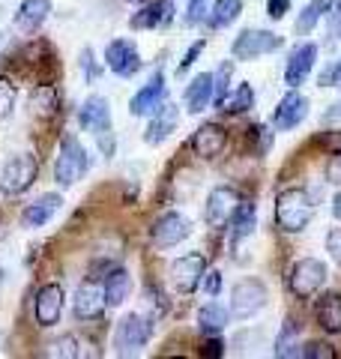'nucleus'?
Here are the masks:
<instances>
[{"instance_id":"obj_32","label":"nucleus","mask_w":341,"mask_h":359,"mask_svg":"<svg viewBox=\"0 0 341 359\" xmlns=\"http://www.w3.org/2000/svg\"><path fill=\"white\" fill-rule=\"evenodd\" d=\"M248 108H255V90H252V84H240L222 102V111H227V114H243V111H248Z\"/></svg>"},{"instance_id":"obj_12","label":"nucleus","mask_w":341,"mask_h":359,"mask_svg":"<svg viewBox=\"0 0 341 359\" xmlns=\"http://www.w3.org/2000/svg\"><path fill=\"white\" fill-rule=\"evenodd\" d=\"M108 309V299H105V285L99 282H81L75 290V299H72V311L78 320H99Z\"/></svg>"},{"instance_id":"obj_52","label":"nucleus","mask_w":341,"mask_h":359,"mask_svg":"<svg viewBox=\"0 0 341 359\" xmlns=\"http://www.w3.org/2000/svg\"><path fill=\"white\" fill-rule=\"evenodd\" d=\"M4 39H6V36H4V33H0V45H4Z\"/></svg>"},{"instance_id":"obj_27","label":"nucleus","mask_w":341,"mask_h":359,"mask_svg":"<svg viewBox=\"0 0 341 359\" xmlns=\"http://www.w3.org/2000/svg\"><path fill=\"white\" fill-rule=\"evenodd\" d=\"M276 356H281V359L302 356V335H300V323L293 320V318L284 320V327H281V332H279Z\"/></svg>"},{"instance_id":"obj_41","label":"nucleus","mask_w":341,"mask_h":359,"mask_svg":"<svg viewBox=\"0 0 341 359\" xmlns=\"http://www.w3.org/2000/svg\"><path fill=\"white\" fill-rule=\"evenodd\" d=\"M81 72L87 75V81H96V78H99V66H96V57H93V51H90V48H84L81 51Z\"/></svg>"},{"instance_id":"obj_17","label":"nucleus","mask_w":341,"mask_h":359,"mask_svg":"<svg viewBox=\"0 0 341 359\" xmlns=\"http://www.w3.org/2000/svg\"><path fill=\"white\" fill-rule=\"evenodd\" d=\"M189 144H192V153L201 156V159H215V156L227 147V132L219 123H203V126H198V132L192 135Z\"/></svg>"},{"instance_id":"obj_20","label":"nucleus","mask_w":341,"mask_h":359,"mask_svg":"<svg viewBox=\"0 0 341 359\" xmlns=\"http://www.w3.org/2000/svg\"><path fill=\"white\" fill-rule=\"evenodd\" d=\"M78 120L87 132H93V138L102 132H111V108L105 102V96H87V102L78 111Z\"/></svg>"},{"instance_id":"obj_1","label":"nucleus","mask_w":341,"mask_h":359,"mask_svg":"<svg viewBox=\"0 0 341 359\" xmlns=\"http://www.w3.org/2000/svg\"><path fill=\"white\" fill-rule=\"evenodd\" d=\"M314 219V201L305 189H281L276 195V224L284 233H300Z\"/></svg>"},{"instance_id":"obj_3","label":"nucleus","mask_w":341,"mask_h":359,"mask_svg":"<svg viewBox=\"0 0 341 359\" xmlns=\"http://www.w3.org/2000/svg\"><path fill=\"white\" fill-rule=\"evenodd\" d=\"M150 339H153V323L144 314H126L114 330V351L120 356H135L144 351Z\"/></svg>"},{"instance_id":"obj_33","label":"nucleus","mask_w":341,"mask_h":359,"mask_svg":"<svg viewBox=\"0 0 341 359\" xmlns=\"http://www.w3.org/2000/svg\"><path fill=\"white\" fill-rule=\"evenodd\" d=\"M213 78H215V99H213V102L222 108V102L227 99V87H231V78H234V63H231V60H222V66L213 72Z\"/></svg>"},{"instance_id":"obj_24","label":"nucleus","mask_w":341,"mask_h":359,"mask_svg":"<svg viewBox=\"0 0 341 359\" xmlns=\"http://www.w3.org/2000/svg\"><path fill=\"white\" fill-rule=\"evenodd\" d=\"M231 240L234 243H243V240H248L255 233V228H258V210H255V204H248V201H243L240 207H236V212L231 216Z\"/></svg>"},{"instance_id":"obj_2","label":"nucleus","mask_w":341,"mask_h":359,"mask_svg":"<svg viewBox=\"0 0 341 359\" xmlns=\"http://www.w3.org/2000/svg\"><path fill=\"white\" fill-rule=\"evenodd\" d=\"M90 165H93V159H90V153L84 150V144L75 138V135H63L60 141V153H57V162H54V183L69 189L75 186L78 180H81Z\"/></svg>"},{"instance_id":"obj_23","label":"nucleus","mask_w":341,"mask_h":359,"mask_svg":"<svg viewBox=\"0 0 341 359\" xmlns=\"http://www.w3.org/2000/svg\"><path fill=\"white\" fill-rule=\"evenodd\" d=\"M174 129H177V108L170 102H162L159 111L153 114L150 126H147V132H144V141L150 144V147H156V144H162Z\"/></svg>"},{"instance_id":"obj_22","label":"nucleus","mask_w":341,"mask_h":359,"mask_svg":"<svg viewBox=\"0 0 341 359\" xmlns=\"http://www.w3.org/2000/svg\"><path fill=\"white\" fill-rule=\"evenodd\" d=\"M314 320L317 327L329 335L341 332V294H321L314 302Z\"/></svg>"},{"instance_id":"obj_21","label":"nucleus","mask_w":341,"mask_h":359,"mask_svg":"<svg viewBox=\"0 0 341 359\" xmlns=\"http://www.w3.org/2000/svg\"><path fill=\"white\" fill-rule=\"evenodd\" d=\"M51 15V0H25L15 9V27L21 33H36Z\"/></svg>"},{"instance_id":"obj_29","label":"nucleus","mask_w":341,"mask_h":359,"mask_svg":"<svg viewBox=\"0 0 341 359\" xmlns=\"http://www.w3.org/2000/svg\"><path fill=\"white\" fill-rule=\"evenodd\" d=\"M227 318H231V311L222 309L219 302H210V306H203L198 311V330H201V335H219L227 327Z\"/></svg>"},{"instance_id":"obj_36","label":"nucleus","mask_w":341,"mask_h":359,"mask_svg":"<svg viewBox=\"0 0 341 359\" xmlns=\"http://www.w3.org/2000/svg\"><path fill=\"white\" fill-rule=\"evenodd\" d=\"M48 356H66V359H75V356H81V351H78V341L72 339V335H63V339H57V341L51 344Z\"/></svg>"},{"instance_id":"obj_5","label":"nucleus","mask_w":341,"mask_h":359,"mask_svg":"<svg viewBox=\"0 0 341 359\" xmlns=\"http://www.w3.org/2000/svg\"><path fill=\"white\" fill-rule=\"evenodd\" d=\"M36 177H39L36 156L18 153V156H13V159L4 165V171H0V192L21 195V192H27V189L36 183Z\"/></svg>"},{"instance_id":"obj_51","label":"nucleus","mask_w":341,"mask_h":359,"mask_svg":"<svg viewBox=\"0 0 341 359\" xmlns=\"http://www.w3.org/2000/svg\"><path fill=\"white\" fill-rule=\"evenodd\" d=\"M126 4H132V6H135V4H144V0H126Z\"/></svg>"},{"instance_id":"obj_50","label":"nucleus","mask_w":341,"mask_h":359,"mask_svg":"<svg viewBox=\"0 0 341 359\" xmlns=\"http://www.w3.org/2000/svg\"><path fill=\"white\" fill-rule=\"evenodd\" d=\"M326 117H341V102L329 108V111H326Z\"/></svg>"},{"instance_id":"obj_44","label":"nucleus","mask_w":341,"mask_h":359,"mask_svg":"<svg viewBox=\"0 0 341 359\" xmlns=\"http://www.w3.org/2000/svg\"><path fill=\"white\" fill-rule=\"evenodd\" d=\"M288 9H290V0H267V15L272 21H281L288 15Z\"/></svg>"},{"instance_id":"obj_26","label":"nucleus","mask_w":341,"mask_h":359,"mask_svg":"<svg viewBox=\"0 0 341 359\" xmlns=\"http://www.w3.org/2000/svg\"><path fill=\"white\" fill-rule=\"evenodd\" d=\"M105 299L108 306H123V302L129 299V290H132V278L126 269H108L105 276Z\"/></svg>"},{"instance_id":"obj_8","label":"nucleus","mask_w":341,"mask_h":359,"mask_svg":"<svg viewBox=\"0 0 341 359\" xmlns=\"http://www.w3.org/2000/svg\"><path fill=\"white\" fill-rule=\"evenodd\" d=\"M189 233H192V222L183 216V212L168 210V212H162V216L153 222L150 240H153L156 249H174V245L183 243Z\"/></svg>"},{"instance_id":"obj_16","label":"nucleus","mask_w":341,"mask_h":359,"mask_svg":"<svg viewBox=\"0 0 341 359\" xmlns=\"http://www.w3.org/2000/svg\"><path fill=\"white\" fill-rule=\"evenodd\" d=\"M314 63H317V45L314 42H300L297 48L290 51L288 66H284V84L288 87L305 84V78L312 75Z\"/></svg>"},{"instance_id":"obj_42","label":"nucleus","mask_w":341,"mask_h":359,"mask_svg":"<svg viewBox=\"0 0 341 359\" xmlns=\"http://www.w3.org/2000/svg\"><path fill=\"white\" fill-rule=\"evenodd\" d=\"M326 252L333 255V261L341 266V228H333L326 233Z\"/></svg>"},{"instance_id":"obj_28","label":"nucleus","mask_w":341,"mask_h":359,"mask_svg":"<svg viewBox=\"0 0 341 359\" xmlns=\"http://www.w3.org/2000/svg\"><path fill=\"white\" fill-rule=\"evenodd\" d=\"M335 0H309V4L302 6V13L297 18V33L300 36H309V33L317 27V21H321L326 13H333Z\"/></svg>"},{"instance_id":"obj_37","label":"nucleus","mask_w":341,"mask_h":359,"mask_svg":"<svg viewBox=\"0 0 341 359\" xmlns=\"http://www.w3.org/2000/svg\"><path fill=\"white\" fill-rule=\"evenodd\" d=\"M203 48H207V39H198V42H192V45H189V51L183 54V60L177 63V75H180V78H183V72H189L192 66H195V60L201 57V51H203Z\"/></svg>"},{"instance_id":"obj_9","label":"nucleus","mask_w":341,"mask_h":359,"mask_svg":"<svg viewBox=\"0 0 341 359\" xmlns=\"http://www.w3.org/2000/svg\"><path fill=\"white\" fill-rule=\"evenodd\" d=\"M240 204H243V195L236 192V189L215 186L207 195V204H203V222H207L210 228H225Z\"/></svg>"},{"instance_id":"obj_39","label":"nucleus","mask_w":341,"mask_h":359,"mask_svg":"<svg viewBox=\"0 0 341 359\" xmlns=\"http://www.w3.org/2000/svg\"><path fill=\"white\" fill-rule=\"evenodd\" d=\"M203 15H207V0H189V9H186V18L183 25L186 27H195L203 21Z\"/></svg>"},{"instance_id":"obj_13","label":"nucleus","mask_w":341,"mask_h":359,"mask_svg":"<svg viewBox=\"0 0 341 359\" xmlns=\"http://www.w3.org/2000/svg\"><path fill=\"white\" fill-rule=\"evenodd\" d=\"M305 117H309V99L297 93V87H290V93H284L279 99L276 111H272V123H276L279 132H290V129H297Z\"/></svg>"},{"instance_id":"obj_49","label":"nucleus","mask_w":341,"mask_h":359,"mask_svg":"<svg viewBox=\"0 0 341 359\" xmlns=\"http://www.w3.org/2000/svg\"><path fill=\"white\" fill-rule=\"evenodd\" d=\"M333 212H335V219L341 222V192H338V195L333 198Z\"/></svg>"},{"instance_id":"obj_38","label":"nucleus","mask_w":341,"mask_h":359,"mask_svg":"<svg viewBox=\"0 0 341 359\" xmlns=\"http://www.w3.org/2000/svg\"><path fill=\"white\" fill-rule=\"evenodd\" d=\"M302 356L305 359H335V351H333V344H326V341H312L302 347Z\"/></svg>"},{"instance_id":"obj_11","label":"nucleus","mask_w":341,"mask_h":359,"mask_svg":"<svg viewBox=\"0 0 341 359\" xmlns=\"http://www.w3.org/2000/svg\"><path fill=\"white\" fill-rule=\"evenodd\" d=\"M203 273H207V261H203V255L192 252V255H183L177 257L174 264H170V287L177 290V294H192L198 285Z\"/></svg>"},{"instance_id":"obj_47","label":"nucleus","mask_w":341,"mask_h":359,"mask_svg":"<svg viewBox=\"0 0 341 359\" xmlns=\"http://www.w3.org/2000/svg\"><path fill=\"white\" fill-rule=\"evenodd\" d=\"M203 356H222L225 353V344L215 339V335H207V341H203V351H201Z\"/></svg>"},{"instance_id":"obj_40","label":"nucleus","mask_w":341,"mask_h":359,"mask_svg":"<svg viewBox=\"0 0 341 359\" xmlns=\"http://www.w3.org/2000/svg\"><path fill=\"white\" fill-rule=\"evenodd\" d=\"M201 287H203V294L207 297H219L222 294V273L219 269H207L201 278Z\"/></svg>"},{"instance_id":"obj_48","label":"nucleus","mask_w":341,"mask_h":359,"mask_svg":"<svg viewBox=\"0 0 341 359\" xmlns=\"http://www.w3.org/2000/svg\"><path fill=\"white\" fill-rule=\"evenodd\" d=\"M329 30H333L335 39H341V0H335V6H333V15H329Z\"/></svg>"},{"instance_id":"obj_15","label":"nucleus","mask_w":341,"mask_h":359,"mask_svg":"<svg viewBox=\"0 0 341 359\" xmlns=\"http://www.w3.org/2000/svg\"><path fill=\"white\" fill-rule=\"evenodd\" d=\"M162 102H165V75L156 72L150 81L129 99V114L132 117H153Z\"/></svg>"},{"instance_id":"obj_35","label":"nucleus","mask_w":341,"mask_h":359,"mask_svg":"<svg viewBox=\"0 0 341 359\" xmlns=\"http://www.w3.org/2000/svg\"><path fill=\"white\" fill-rule=\"evenodd\" d=\"M248 138H252V144L258 141L255 156H264V153L272 147V132L264 126V123H258V126H252V129H248Z\"/></svg>"},{"instance_id":"obj_34","label":"nucleus","mask_w":341,"mask_h":359,"mask_svg":"<svg viewBox=\"0 0 341 359\" xmlns=\"http://www.w3.org/2000/svg\"><path fill=\"white\" fill-rule=\"evenodd\" d=\"M15 99H18V87L6 75H0V120H6L15 111Z\"/></svg>"},{"instance_id":"obj_43","label":"nucleus","mask_w":341,"mask_h":359,"mask_svg":"<svg viewBox=\"0 0 341 359\" xmlns=\"http://www.w3.org/2000/svg\"><path fill=\"white\" fill-rule=\"evenodd\" d=\"M326 183L341 186V150L333 153V159L326 162Z\"/></svg>"},{"instance_id":"obj_53","label":"nucleus","mask_w":341,"mask_h":359,"mask_svg":"<svg viewBox=\"0 0 341 359\" xmlns=\"http://www.w3.org/2000/svg\"><path fill=\"white\" fill-rule=\"evenodd\" d=\"M338 87H341V84H338Z\"/></svg>"},{"instance_id":"obj_45","label":"nucleus","mask_w":341,"mask_h":359,"mask_svg":"<svg viewBox=\"0 0 341 359\" xmlns=\"http://www.w3.org/2000/svg\"><path fill=\"white\" fill-rule=\"evenodd\" d=\"M317 81H321V87H338L341 84V60L329 66V69L317 78Z\"/></svg>"},{"instance_id":"obj_46","label":"nucleus","mask_w":341,"mask_h":359,"mask_svg":"<svg viewBox=\"0 0 341 359\" xmlns=\"http://www.w3.org/2000/svg\"><path fill=\"white\" fill-rule=\"evenodd\" d=\"M96 144H99V150H102V156H114V150H117V141H114V129L111 132H102V135H96Z\"/></svg>"},{"instance_id":"obj_14","label":"nucleus","mask_w":341,"mask_h":359,"mask_svg":"<svg viewBox=\"0 0 341 359\" xmlns=\"http://www.w3.org/2000/svg\"><path fill=\"white\" fill-rule=\"evenodd\" d=\"M105 66H108L114 75L132 78L135 72L141 69V54H138V48H135V42L132 39H114V42H108V48H105Z\"/></svg>"},{"instance_id":"obj_18","label":"nucleus","mask_w":341,"mask_h":359,"mask_svg":"<svg viewBox=\"0 0 341 359\" xmlns=\"http://www.w3.org/2000/svg\"><path fill=\"white\" fill-rule=\"evenodd\" d=\"M215 99V78L213 72H198L195 78L189 81L186 93H183V102L189 114H203Z\"/></svg>"},{"instance_id":"obj_6","label":"nucleus","mask_w":341,"mask_h":359,"mask_svg":"<svg viewBox=\"0 0 341 359\" xmlns=\"http://www.w3.org/2000/svg\"><path fill=\"white\" fill-rule=\"evenodd\" d=\"M326 264L317 261V257H302V261H297L290 266V276H288V287L293 297L300 299H309L314 297L317 290H321L326 285Z\"/></svg>"},{"instance_id":"obj_7","label":"nucleus","mask_w":341,"mask_h":359,"mask_svg":"<svg viewBox=\"0 0 341 359\" xmlns=\"http://www.w3.org/2000/svg\"><path fill=\"white\" fill-rule=\"evenodd\" d=\"M279 48H281V36H279V33L246 27L240 36L234 39L231 54H234V60H258V57H267V54L279 51Z\"/></svg>"},{"instance_id":"obj_31","label":"nucleus","mask_w":341,"mask_h":359,"mask_svg":"<svg viewBox=\"0 0 341 359\" xmlns=\"http://www.w3.org/2000/svg\"><path fill=\"white\" fill-rule=\"evenodd\" d=\"M243 13V0H215L210 9V25L213 27H227L234 25Z\"/></svg>"},{"instance_id":"obj_25","label":"nucleus","mask_w":341,"mask_h":359,"mask_svg":"<svg viewBox=\"0 0 341 359\" xmlns=\"http://www.w3.org/2000/svg\"><path fill=\"white\" fill-rule=\"evenodd\" d=\"M30 111L42 120L57 117V111H60V96H57V90L51 84H39L30 93Z\"/></svg>"},{"instance_id":"obj_4","label":"nucleus","mask_w":341,"mask_h":359,"mask_svg":"<svg viewBox=\"0 0 341 359\" xmlns=\"http://www.w3.org/2000/svg\"><path fill=\"white\" fill-rule=\"evenodd\" d=\"M267 287L264 282H258V278H240L234 287H231V320H248L255 318V314L267 306Z\"/></svg>"},{"instance_id":"obj_30","label":"nucleus","mask_w":341,"mask_h":359,"mask_svg":"<svg viewBox=\"0 0 341 359\" xmlns=\"http://www.w3.org/2000/svg\"><path fill=\"white\" fill-rule=\"evenodd\" d=\"M162 25H168V15H165L162 0H156V4H150V6H144L141 13H135L129 18V27L132 30H153V27H162Z\"/></svg>"},{"instance_id":"obj_19","label":"nucleus","mask_w":341,"mask_h":359,"mask_svg":"<svg viewBox=\"0 0 341 359\" xmlns=\"http://www.w3.org/2000/svg\"><path fill=\"white\" fill-rule=\"evenodd\" d=\"M63 207V198L57 192H48V195H39L33 204L25 207V212H21V224H25L27 231H36V228H45L54 216L57 210Z\"/></svg>"},{"instance_id":"obj_10","label":"nucleus","mask_w":341,"mask_h":359,"mask_svg":"<svg viewBox=\"0 0 341 359\" xmlns=\"http://www.w3.org/2000/svg\"><path fill=\"white\" fill-rule=\"evenodd\" d=\"M63 285H57V282H48V285H42L36 290V297H33V318H36L39 327L45 330H51L60 323L63 318Z\"/></svg>"}]
</instances>
